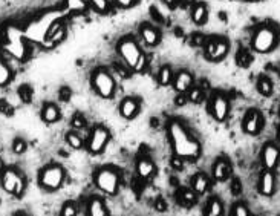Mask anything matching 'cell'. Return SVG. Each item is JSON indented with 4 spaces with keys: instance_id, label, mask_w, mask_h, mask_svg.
I'll list each match as a JSON object with an SVG mask.
<instances>
[{
    "instance_id": "1",
    "label": "cell",
    "mask_w": 280,
    "mask_h": 216,
    "mask_svg": "<svg viewBox=\"0 0 280 216\" xmlns=\"http://www.w3.org/2000/svg\"><path fill=\"white\" fill-rule=\"evenodd\" d=\"M167 135L173 155L181 157L186 161H196L201 157V143L191 135V132L179 120H170L167 123Z\"/></svg>"
},
{
    "instance_id": "2",
    "label": "cell",
    "mask_w": 280,
    "mask_h": 216,
    "mask_svg": "<svg viewBox=\"0 0 280 216\" xmlns=\"http://www.w3.org/2000/svg\"><path fill=\"white\" fill-rule=\"evenodd\" d=\"M116 51H118L119 57H121L124 66L129 71H133V72H138V74L146 71L147 58H146L143 49L139 48L138 41L133 37H124V38L119 40L118 45H116Z\"/></svg>"
},
{
    "instance_id": "3",
    "label": "cell",
    "mask_w": 280,
    "mask_h": 216,
    "mask_svg": "<svg viewBox=\"0 0 280 216\" xmlns=\"http://www.w3.org/2000/svg\"><path fill=\"white\" fill-rule=\"evenodd\" d=\"M93 184L95 187L107 197H115L121 187V174L119 169L113 166H103L96 169L93 174Z\"/></svg>"
},
{
    "instance_id": "4",
    "label": "cell",
    "mask_w": 280,
    "mask_h": 216,
    "mask_svg": "<svg viewBox=\"0 0 280 216\" xmlns=\"http://www.w3.org/2000/svg\"><path fill=\"white\" fill-rule=\"evenodd\" d=\"M66 181V170L57 163L45 166L38 172V186L46 192H57Z\"/></svg>"
},
{
    "instance_id": "5",
    "label": "cell",
    "mask_w": 280,
    "mask_h": 216,
    "mask_svg": "<svg viewBox=\"0 0 280 216\" xmlns=\"http://www.w3.org/2000/svg\"><path fill=\"white\" fill-rule=\"evenodd\" d=\"M91 86L98 97L104 100H110L115 97L116 92V83L113 75L106 68H98L91 75Z\"/></svg>"
},
{
    "instance_id": "6",
    "label": "cell",
    "mask_w": 280,
    "mask_h": 216,
    "mask_svg": "<svg viewBox=\"0 0 280 216\" xmlns=\"http://www.w3.org/2000/svg\"><path fill=\"white\" fill-rule=\"evenodd\" d=\"M0 186L9 195L22 198L26 189V180L17 167H5L0 174Z\"/></svg>"
},
{
    "instance_id": "7",
    "label": "cell",
    "mask_w": 280,
    "mask_h": 216,
    "mask_svg": "<svg viewBox=\"0 0 280 216\" xmlns=\"http://www.w3.org/2000/svg\"><path fill=\"white\" fill-rule=\"evenodd\" d=\"M279 40L277 29L271 25H261L253 34L251 38V46L259 54H268L271 52Z\"/></svg>"
},
{
    "instance_id": "8",
    "label": "cell",
    "mask_w": 280,
    "mask_h": 216,
    "mask_svg": "<svg viewBox=\"0 0 280 216\" xmlns=\"http://www.w3.org/2000/svg\"><path fill=\"white\" fill-rule=\"evenodd\" d=\"M110 141V131L107 127L101 126V124H98L95 126L92 131H91V135L88 138V150H89V154L92 155H99V154H103L107 144Z\"/></svg>"
},
{
    "instance_id": "9",
    "label": "cell",
    "mask_w": 280,
    "mask_h": 216,
    "mask_svg": "<svg viewBox=\"0 0 280 216\" xmlns=\"http://www.w3.org/2000/svg\"><path fill=\"white\" fill-rule=\"evenodd\" d=\"M228 41L222 37H211L207 38V43L204 45L205 57L210 61H221L228 54Z\"/></svg>"
},
{
    "instance_id": "10",
    "label": "cell",
    "mask_w": 280,
    "mask_h": 216,
    "mask_svg": "<svg viewBox=\"0 0 280 216\" xmlns=\"http://www.w3.org/2000/svg\"><path fill=\"white\" fill-rule=\"evenodd\" d=\"M210 114L211 117L222 123L227 120L228 114H230V101L224 94H214L210 100Z\"/></svg>"
},
{
    "instance_id": "11",
    "label": "cell",
    "mask_w": 280,
    "mask_h": 216,
    "mask_svg": "<svg viewBox=\"0 0 280 216\" xmlns=\"http://www.w3.org/2000/svg\"><path fill=\"white\" fill-rule=\"evenodd\" d=\"M264 127V117L257 109H250L244 120H242V129L248 135H259Z\"/></svg>"
},
{
    "instance_id": "12",
    "label": "cell",
    "mask_w": 280,
    "mask_h": 216,
    "mask_svg": "<svg viewBox=\"0 0 280 216\" xmlns=\"http://www.w3.org/2000/svg\"><path fill=\"white\" fill-rule=\"evenodd\" d=\"M136 175L141 181H149L156 177V164L147 155H139L135 163Z\"/></svg>"
},
{
    "instance_id": "13",
    "label": "cell",
    "mask_w": 280,
    "mask_h": 216,
    "mask_svg": "<svg viewBox=\"0 0 280 216\" xmlns=\"http://www.w3.org/2000/svg\"><path fill=\"white\" fill-rule=\"evenodd\" d=\"M261 160H262V166L265 167V170L277 169V166L280 164V149L273 143L265 144L261 154Z\"/></svg>"
},
{
    "instance_id": "14",
    "label": "cell",
    "mask_w": 280,
    "mask_h": 216,
    "mask_svg": "<svg viewBox=\"0 0 280 216\" xmlns=\"http://www.w3.org/2000/svg\"><path fill=\"white\" fill-rule=\"evenodd\" d=\"M231 172H233V169L227 158H217L211 167V177L217 183H224V181L230 180Z\"/></svg>"
},
{
    "instance_id": "15",
    "label": "cell",
    "mask_w": 280,
    "mask_h": 216,
    "mask_svg": "<svg viewBox=\"0 0 280 216\" xmlns=\"http://www.w3.org/2000/svg\"><path fill=\"white\" fill-rule=\"evenodd\" d=\"M172 84L178 94H187L194 86V78L188 71H179L175 74Z\"/></svg>"
},
{
    "instance_id": "16",
    "label": "cell",
    "mask_w": 280,
    "mask_h": 216,
    "mask_svg": "<svg viewBox=\"0 0 280 216\" xmlns=\"http://www.w3.org/2000/svg\"><path fill=\"white\" fill-rule=\"evenodd\" d=\"M259 193L262 197H273L276 192V177L273 170H264L261 177H259V184H257Z\"/></svg>"
},
{
    "instance_id": "17",
    "label": "cell",
    "mask_w": 280,
    "mask_h": 216,
    "mask_svg": "<svg viewBox=\"0 0 280 216\" xmlns=\"http://www.w3.org/2000/svg\"><path fill=\"white\" fill-rule=\"evenodd\" d=\"M139 107H141V103H139L138 98L135 97H126L121 103H119V115H121L124 120H133L138 114H139Z\"/></svg>"
},
{
    "instance_id": "18",
    "label": "cell",
    "mask_w": 280,
    "mask_h": 216,
    "mask_svg": "<svg viewBox=\"0 0 280 216\" xmlns=\"http://www.w3.org/2000/svg\"><path fill=\"white\" fill-rule=\"evenodd\" d=\"M175 197H176V203L184 209H191L197 203V195L190 187H178V190L175 192Z\"/></svg>"
},
{
    "instance_id": "19",
    "label": "cell",
    "mask_w": 280,
    "mask_h": 216,
    "mask_svg": "<svg viewBox=\"0 0 280 216\" xmlns=\"http://www.w3.org/2000/svg\"><path fill=\"white\" fill-rule=\"evenodd\" d=\"M211 186V180L204 174V172H197L196 175L191 177L190 180V189L196 193V195H205V193L210 190Z\"/></svg>"
},
{
    "instance_id": "20",
    "label": "cell",
    "mask_w": 280,
    "mask_h": 216,
    "mask_svg": "<svg viewBox=\"0 0 280 216\" xmlns=\"http://www.w3.org/2000/svg\"><path fill=\"white\" fill-rule=\"evenodd\" d=\"M139 35H141L143 41L150 48L156 46L159 43V40H161V32H159L155 26L149 25V23H144L141 28H139Z\"/></svg>"
},
{
    "instance_id": "21",
    "label": "cell",
    "mask_w": 280,
    "mask_h": 216,
    "mask_svg": "<svg viewBox=\"0 0 280 216\" xmlns=\"http://www.w3.org/2000/svg\"><path fill=\"white\" fill-rule=\"evenodd\" d=\"M62 118V112H60V107L55 103H45L42 107V120L48 124L58 123Z\"/></svg>"
},
{
    "instance_id": "22",
    "label": "cell",
    "mask_w": 280,
    "mask_h": 216,
    "mask_svg": "<svg viewBox=\"0 0 280 216\" xmlns=\"http://www.w3.org/2000/svg\"><path fill=\"white\" fill-rule=\"evenodd\" d=\"M88 216H110L106 203L99 197H92L88 201Z\"/></svg>"
},
{
    "instance_id": "23",
    "label": "cell",
    "mask_w": 280,
    "mask_h": 216,
    "mask_svg": "<svg viewBox=\"0 0 280 216\" xmlns=\"http://www.w3.org/2000/svg\"><path fill=\"white\" fill-rule=\"evenodd\" d=\"M204 216H224L222 201L217 197H211L204 207Z\"/></svg>"
},
{
    "instance_id": "24",
    "label": "cell",
    "mask_w": 280,
    "mask_h": 216,
    "mask_svg": "<svg viewBox=\"0 0 280 216\" xmlns=\"http://www.w3.org/2000/svg\"><path fill=\"white\" fill-rule=\"evenodd\" d=\"M208 18V11L204 3H197L191 9V20L196 25H205V21Z\"/></svg>"
},
{
    "instance_id": "25",
    "label": "cell",
    "mask_w": 280,
    "mask_h": 216,
    "mask_svg": "<svg viewBox=\"0 0 280 216\" xmlns=\"http://www.w3.org/2000/svg\"><path fill=\"white\" fill-rule=\"evenodd\" d=\"M256 88H257V92L261 94V95L270 97L273 94L274 86H273V81L267 75H261V77L257 78V81H256Z\"/></svg>"
},
{
    "instance_id": "26",
    "label": "cell",
    "mask_w": 280,
    "mask_h": 216,
    "mask_svg": "<svg viewBox=\"0 0 280 216\" xmlns=\"http://www.w3.org/2000/svg\"><path fill=\"white\" fill-rule=\"evenodd\" d=\"M63 37H65V28L60 21H57L55 25H52L49 28L48 34H46V40L52 41V43H58L60 40H63Z\"/></svg>"
},
{
    "instance_id": "27",
    "label": "cell",
    "mask_w": 280,
    "mask_h": 216,
    "mask_svg": "<svg viewBox=\"0 0 280 216\" xmlns=\"http://www.w3.org/2000/svg\"><path fill=\"white\" fill-rule=\"evenodd\" d=\"M175 72L170 66H163L158 72V84L159 86H170L173 83Z\"/></svg>"
},
{
    "instance_id": "28",
    "label": "cell",
    "mask_w": 280,
    "mask_h": 216,
    "mask_svg": "<svg viewBox=\"0 0 280 216\" xmlns=\"http://www.w3.org/2000/svg\"><path fill=\"white\" fill-rule=\"evenodd\" d=\"M65 140H66L68 146H69L71 149H74V150H78V149H82V147L85 146L83 138L80 137L75 131H69V132H66Z\"/></svg>"
},
{
    "instance_id": "29",
    "label": "cell",
    "mask_w": 280,
    "mask_h": 216,
    "mask_svg": "<svg viewBox=\"0 0 280 216\" xmlns=\"http://www.w3.org/2000/svg\"><path fill=\"white\" fill-rule=\"evenodd\" d=\"M17 94H18V97H20V100H22L25 104H29L31 101H32V95H34V91H32V88L29 84H22L18 88V91H17Z\"/></svg>"
},
{
    "instance_id": "30",
    "label": "cell",
    "mask_w": 280,
    "mask_h": 216,
    "mask_svg": "<svg viewBox=\"0 0 280 216\" xmlns=\"http://www.w3.org/2000/svg\"><path fill=\"white\" fill-rule=\"evenodd\" d=\"M251 61H253V57H251V54L247 49H241L236 54V63L239 64V66L247 68V66H250V64H251Z\"/></svg>"
},
{
    "instance_id": "31",
    "label": "cell",
    "mask_w": 280,
    "mask_h": 216,
    "mask_svg": "<svg viewBox=\"0 0 280 216\" xmlns=\"http://www.w3.org/2000/svg\"><path fill=\"white\" fill-rule=\"evenodd\" d=\"M204 97H205V94H204L202 88H194V86H193V88L187 92V98H188V101H190V103H194V104L202 103Z\"/></svg>"
},
{
    "instance_id": "32",
    "label": "cell",
    "mask_w": 280,
    "mask_h": 216,
    "mask_svg": "<svg viewBox=\"0 0 280 216\" xmlns=\"http://www.w3.org/2000/svg\"><path fill=\"white\" fill-rule=\"evenodd\" d=\"M78 215V204L75 201H66L60 210V216H77Z\"/></svg>"
},
{
    "instance_id": "33",
    "label": "cell",
    "mask_w": 280,
    "mask_h": 216,
    "mask_svg": "<svg viewBox=\"0 0 280 216\" xmlns=\"http://www.w3.org/2000/svg\"><path fill=\"white\" fill-rule=\"evenodd\" d=\"M86 124H88L86 117H85L83 114H80V112H77V114L71 118V126H72L74 131H82V129L86 127Z\"/></svg>"
},
{
    "instance_id": "34",
    "label": "cell",
    "mask_w": 280,
    "mask_h": 216,
    "mask_svg": "<svg viewBox=\"0 0 280 216\" xmlns=\"http://www.w3.org/2000/svg\"><path fill=\"white\" fill-rule=\"evenodd\" d=\"M230 216H251V213L245 203H236L231 207Z\"/></svg>"
},
{
    "instance_id": "35",
    "label": "cell",
    "mask_w": 280,
    "mask_h": 216,
    "mask_svg": "<svg viewBox=\"0 0 280 216\" xmlns=\"http://www.w3.org/2000/svg\"><path fill=\"white\" fill-rule=\"evenodd\" d=\"M11 149H12V152H14L15 155H22V154H25V152H26V149H28V143H26L23 138H15V140L12 141Z\"/></svg>"
},
{
    "instance_id": "36",
    "label": "cell",
    "mask_w": 280,
    "mask_h": 216,
    "mask_svg": "<svg viewBox=\"0 0 280 216\" xmlns=\"http://www.w3.org/2000/svg\"><path fill=\"white\" fill-rule=\"evenodd\" d=\"M85 2L92 6L93 9H96L98 12H106L109 11V3L107 0H85Z\"/></svg>"
},
{
    "instance_id": "37",
    "label": "cell",
    "mask_w": 280,
    "mask_h": 216,
    "mask_svg": "<svg viewBox=\"0 0 280 216\" xmlns=\"http://www.w3.org/2000/svg\"><path fill=\"white\" fill-rule=\"evenodd\" d=\"M68 6H69V9H72V11H83V9H86L89 5L85 2V0H68Z\"/></svg>"
},
{
    "instance_id": "38",
    "label": "cell",
    "mask_w": 280,
    "mask_h": 216,
    "mask_svg": "<svg viewBox=\"0 0 280 216\" xmlns=\"http://www.w3.org/2000/svg\"><path fill=\"white\" fill-rule=\"evenodd\" d=\"M184 164H186V160H183L181 157L173 155V157L170 158V167H172L173 170H176V172H181V170L184 169Z\"/></svg>"
},
{
    "instance_id": "39",
    "label": "cell",
    "mask_w": 280,
    "mask_h": 216,
    "mask_svg": "<svg viewBox=\"0 0 280 216\" xmlns=\"http://www.w3.org/2000/svg\"><path fill=\"white\" fill-rule=\"evenodd\" d=\"M71 97H72V91H71L69 86H62V88H60V91H58V98H60V101L68 103V101L71 100Z\"/></svg>"
},
{
    "instance_id": "40",
    "label": "cell",
    "mask_w": 280,
    "mask_h": 216,
    "mask_svg": "<svg viewBox=\"0 0 280 216\" xmlns=\"http://www.w3.org/2000/svg\"><path fill=\"white\" fill-rule=\"evenodd\" d=\"M190 43H191L193 46H196V48H201V46H204L205 43H207V38L202 34H193L191 38H190Z\"/></svg>"
},
{
    "instance_id": "41",
    "label": "cell",
    "mask_w": 280,
    "mask_h": 216,
    "mask_svg": "<svg viewBox=\"0 0 280 216\" xmlns=\"http://www.w3.org/2000/svg\"><path fill=\"white\" fill-rule=\"evenodd\" d=\"M153 207H155V210L159 212V213H164V212H167V209H169L167 201H166L164 198H156L155 203H153Z\"/></svg>"
},
{
    "instance_id": "42",
    "label": "cell",
    "mask_w": 280,
    "mask_h": 216,
    "mask_svg": "<svg viewBox=\"0 0 280 216\" xmlns=\"http://www.w3.org/2000/svg\"><path fill=\"white\" fill-rule=\"evenodd\" d=\"M231 193L234 197H239L242 193V181L239 178H234L233 183H231Z\"/></svg>"
},
{
    "instance_id": "43",
    "label": "cell",
    "mask_w": 280,
    "mask_h": 216,
    "mask_svg": "<svg viewBox=\"0 0 280 216\" xmlns=\"http://www.w3.org/2000/svg\"><path fill=\"white\" fill-rule=\"evenodd\" d=\"M0 114H5V115L12 114V106L6 100H0Z\"/></svg>"
},
{
    "instance_id": "44",
    "label": "cell",
    "mask_w": 280,
    "mask_h": 216,
    "mask_svg": "<svg viewBox=\"0 0 280 216\" xmlns=\"http://www.w3.org/2000/svg\"><path fill=\"white\" fill-rule=\"evenodd\" d=\"M188 103V98H187V94H178V97L175 98V104L179 106V107H183Z\"/></svg>"
},
{
    "instance_id": "45",
    "label": "cell",
    "mask_w": 280,
    "mask_h": 216,
    "mask_svg": "<svg viewBox=\"0 0 280 216\" xmlns=\"http://www.w3.org/2000/svg\"><path fill=\"white\" fill-rule=\"evenodd\" d=\"M163 2L166 3V5H169V6H175V3H176V0H163Z\"/></svg>"
},
{
    "instance_id": "46",
    "label": "cell",
    "mask_w": 280,
    "mask_h": 216,
    "mask_svg": "<svg viewBox=\"0 0 280 216\" xmlns=\"http://www.w3.org/2000/svg\"><path fill=\"white\" fill-rule=\"evenodd\" d=\"M3 169H5V161H3L2 155H0V174L3 172Z\"/></svg>"
},
{
    "instance_id": "47",
    "label": "cell",
    "mask_w": 280,
    "mask_h": 216,
    "mask_svg": "<svg viewBox=\"0 0 280 216\" xmlns=\"http://www.w3.org/2000/svg\"><path fill=\"white\" fill-rule=\"evenodd\" d=\"M12 216H29V215H28L26 212H15Z\"/></svg>"
}]
</instances>
